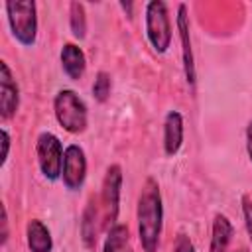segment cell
<instances>
[{
  "label": "cell",
  "mask_w": 252,
  "mask_h": 252,
  "mask_svg": "<svg viewBox=\"0 0 252 252\" xmlns=\"http://www.w3.org/2000/svg\"><path fill=\"white\" fill-rule=\"evenodd\" d=\"M138 238L144 252H158L161 226H163V205L159 185L154 177H146L138 197Z\"/></svg>",
  "instance_id": "obj_1"
},
{
  "label": "cell",
  "mask_w": 252,
  "mask_h": 252,
  "mask_svg": "<svg viewBox=\"0 0 252 252\" xmlns=\"http://www.w3.org/2000/svg\"><path fill=\"white\" fill-rule=\"evenodd\" d=\"M8 26L16 41L32 47L37 39V6L33 0H8L4 4Z\"/></svg>",
  "instance_id": "obj_2"
},
{
  "label": "cell",
  "mask_w": 252,
  "mask_h": 252,
  "mask_svg": "<svg viewBox=\"0 0 252 252\" xmlns=\"http://www.w3.org/2000/svg\"><path fill=\"white\" fill-rule=\"evenodd\" d=\"M53 112L59 126L69 134H81L87 130L89 112L85 100L73 89H61L53 98Z\"/></svg>",
  "instance_id": "obj_3"
},
{
  "label": "cell",
  "mask_w": 252,
  "mask_h": 252,
  "mask_svg": "<svg viewBox=\"0 0 252 252\" xmlns=\"http://www.w3.org/2000/svg\"><path fill=\"white\" fill-rule=\"evenodd\" d=\"M146 35L156 53H165L171 45V22L165 2L152 0L146 4Z\"/></svg>",
  "instance_id": "obj_4"
},
{
  "label": "cell",
  "mask_w": 252,
  "mask_h": 252,
  "mask_svg": "<svg viewBox=\"0 0 252 252\" xmlns=\"http://www.w3.org/2000/svg\"><path fill=\"white\" fill-rule=\"evenodd\" d=\"M35 154L41 175L47 181H57L63 171V154H65L61 140L51 132H41L35 142Z\"/></svg>",
  "instance_id": "obj_5"
},
{
  "label": "cell",
  "mask_w": 252,
  "mask_h": 252,
  "mask_svg": "<svg viewBox=\"0 0 252 252\" xmlns=\"http://www.w3.org/2000/svg\"><path fill=\"white\" fill-rule=\"evenodd\" d=\"M120 189H122V167L118 163L108 165L104 179H102V189H100V213H102V222L104 226H114L116 217H118V203H120Z\"/></svg>",
  "instance_id": "obj_6"
},
{
  "label": "cell",
  "mask_w": 252,
  "mask_h": 252,
  "mask_svg": "<svg viewBox=\"0 0 252 252\" xmlns=\"http://www.w3.org/2000/svg\"><path fill=\"white\" fill-rule=\"evenodd\" d=\"M87 177V158L81 146L71 144L65 148L63 154V171H61V179L63 185L69 191H79L85 183Z\"/></svg>",
  "instance_id": "obj_7"
},
{
  "label": "cell",
  "mask_w": 252,
  "mask_h": 252,
  "mask_svg": "<svg viewBox=\"0 0 252 252\" xmlns=\"http://www.w3.org/2000/svg\"><path fill=\"white\" fill-rule=\"evenodd\" d=\"M20 106V89L6 61H0V116L10 120Z\"/></svg>",
  "instance_id": "obj_8"
},
{
  "label": "cell",
  "mask_w": 252,
  "mask_h": 252,
  "mask_svg": "<svg viewBox=\"0 0 252 252\" xmlns=\"http://www.w3.org/2000/svg\"><path fill=\"white\" fill-rule=\"evenodd\" d=\"M177 32H179V41H181V57H183L185 79L193 87L195 85V61H193L191 33H189V16H187V6L185 4L177 6Z\"/></svg>",
  "instance_id": "obj_9"
},
{
  "label": "cell",
  "mask_w": 252,
  "mask_h": 252,
  "mask_svg": "<svg viewBox=\"0 0 252 252\" xmlns=\"http://www.w3.org/2000/svg\"><path fill=\"white\" fill-rule=\"evenodd\" d=\"M183 146V116L177 110H169L163 120V152L175 156Z\"/></svg>",
  "instance_id": "obj_10"
},
{
  "label": "cell",
  "mask_w": 252,
  "mask_h": 252,
  "mask_svg": "<svg viewBox=\"0 0 252 252\" xmlns=\"http://www.w3.org/2000/svg\"><path fill=\"white\" fill-rule=\"evenodd\" d=\"M59 59H61V67H63V73L71 79V81H79L83 75H85V69H87V57L83 53V49L75 43H65L61 47V53H59Z\"/></svg>",
  "instance_id": "obj_11"
},
{
  "label": "cell",
  "mask_w": 252,
  "mask_h": 252,
  "mask_svg": "<svg viewBox=\"0 0 252 252\" xmlns=\"http://www.w3.org/2000/svg\"><path fill=\"white\" fill-rule=\"evenodd\" d=\"M26 240H28V248L32 252H51L53 250V238L49 228L39 220V219H32L26 226Z\"/></svg>",
  "instance_id": "obj_12"
},
{
  "label": "cell",
  "mask_w": 252,
  "mask_h": 252,
  "mask_svg": "<svg viewBox=\"0 0 252 252\" xmlns=\"http://www.w3.org/2000/svg\"><path fill=\"white\" fill-rule=\"evenodd\" d=\"M232 222L226 215H215L213 220V232H211V246L209 252H228V244L232 240Z\"/></svg>",
  "instance_id": "obj_13"
},
{
  "label": "cell",
  "mask_w": 252,
  "mask_h": 252,
  "mask_svg": "<svg viewBox=\"0 0 252 252\" xmlns=\"http://www.w3.org/2000/svg\"><path fill=\"white\" fill-rule=\"evenodd\" d=\"M102 252H132L130 248V232L126 224H114L108 228Z\"/></svg>",
  "instance_id": "obj_14"
},
{
  "label": "cell",
  "mask_w": 252,
  "mask_h": 252,
  "mask_svg": "<svg viewBox=\"0 0 252 252\" xmlns=\"http://www.w3.org/2000/svg\"><path fill=\"white\" fill-rule=\"evenodd\" d=\"M96 203L94 201H91L89 203V207L85 209V213H83V220H81V238H83V244L89 248V250H93L94 248V244H96V234H98V226L94 224L96 220V213L100 211L98 207H94Z\"/></svg>",
  "instance_id": "obj_15"
},
{
  "label": "cell",
  "mask_w": 252,
  "mask_h": 252,
  "mask_svg": "<svg viewBox=\"0 0 252 252\" xmlns=\"http://www.w3.org/2000/svg\"><path fill=\"white\" fill-rule=\"evenodd\" d=\"M69 24H71V33L77 39H85V35H87V14H85V6L81 2H71L69 4Z\"/></svg>",
  "instance_id": "obj_16"
},
{
  "label": "cell",
  "mask_w": 252,
  "mask_h": 252,
  "mask_svg": "<svg viewBox=\"0 0 252 252\" xmlns=\"http://www.w3.org/2000/svg\"><path fill=\"white\" fill-rule=\"evenodd\" d=\"M110 87H112V81H110V75L106 71H98L96 77H94V83H93V96L96 102H106L108 96H110Z\"/></svg>",
  "instance_id": "obj_17"
},
{
  "label": "cell",
  "mask_w": 252,
  "mask_h": 252,
  "mask_svg": "<svg viewBox=\"0 0 252 252\" xmlns=\"http://www.w3.org/2000/svg\"><path fill=\"white\" fill-rule=\"evenodd\" d=\"M242 217H244V226H246L248 238L252 242V201L248 195H242Z\"/></svg>",
  "instance_id": "obj_18"
},
{
  "label": "cell",
  "mask_w": 252,
  "mask_h": 252,
  "mask_svg": "<svg viewBox=\"0 0 252 252\" xmlns=\"http://www.w3.org/2000/svg\"><path fill=\"white\" fill-rule=\"evenodd\" d=\"M173 252H195V246L187 234H177L173 242Z\"/></svg>",
  "instance_id": "obj_19"
},
{
  "label": "cell",
  "mask_w": 252,
  "mask_h": 252,
  "mask_svg": "<svg viewBox=\"0 0 252 252\" xmlns=\"http://www.w3.org/2000/svg\"><path fill=\"white\" fill-rule=\"evenodd\" d=\"M0 134H2V158H0V165H4L6 159H8V152H10V136H8L6 128H2Z\"/></svg>",
  "instance_id": "obj_20"
},
{
  "label": "cell",
  "mask_w": 252,
  "mask_h": 252,
  "mask_svg": "<svg viewBox=\"0 0 252 252\" xmlns=\"http://www.w3.org/2000/svg\"><path fill=\"white\" fill-rule=\"evenodd\" d=\"M246 152H248V158L252 161V120L246 126Z\"/></svg>",
  "instance_id": "obj_21"
},
{
  "label": "cell",
  "mask_w": 252,
  "mask_h": 252,
  "mask_svg": "<svg viewBox=\"0 0 252 252\" xmlns=\"http://www.w3.org/2000/svg\"><path fill=\"white\" fill-rule=\"evenodd\" d=\"M8 240V217H6V207H2V246Z\"/></svg>",
  "instance_id": "obj_22"
},
{
  "label": "cell",
  "mask_w": 252,
  "mask_h": 252,
  "mask_svg": "<svg viewBox=\"0 0 252 252\" xmlns=\"http://www.w3.org/2000/svg\"><path fill=\"white\" fill-rule=\"evenodd\" d=\"M120 6H122V10H126V12H128V16H130V12H132V4H126V2H120Z\"/></svg>",
  "instance_id": "obj_23"
},
{
  "label": "cell",
  "mask_w": 252,
  "mask_h": 252,
  "mask_svg": "<svg viewBox=\"0 0 252 252\" xmlns=\"http://www.w3.org/2000/svg\"><path fill=\"white\" fill-rule=\"evenodd\" d=\"M236 252H246V250H236Z\"/></svg>",
  "instance_id": "obj_24"
}]
</instances>
